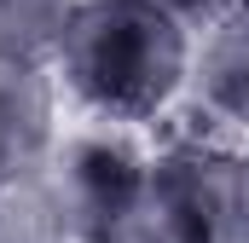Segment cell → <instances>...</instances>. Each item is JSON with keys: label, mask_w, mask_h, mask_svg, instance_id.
<instances>
[{"label": "cell", "mask_w": 249, "mask_h": 243, "mask_svg": "<svg viewBox=\"0 0 249 243\" xmlns=\"http://www.w3.org/2000/svg\"><path fill=\"white\" fill-rule=\"evenodd\" d=\"M191 47V29L157 0H81L53 64L93 116L151 122L180 99Z\"/></svg>", "instance_id": "6da1fadb"}, {"label": "cell", "mask_w": 249, "mask_h": 243, "mask_svg": "<svg viewBox=\"0 0 249 243\" xmlns=\"http://www.w3.org/2000/svg\"><path fill=\"white\" fill-rule=\"evenodd\" d=\"M145 191H151V162L122 133H81L53 162L47 208L64 226V238L110 243L145 214Z\"/></svg>", "instance_id": "7a4b0ae2"}, {"label": "cell", "mask_w": 249, "mask_h": 243, "mask_svg": "<svg viewBox=\"0 0 249 243\" xmlns=\"http://www.w3.org/2000/svg\"><path fill=\"white\" fill-rule=\"evenodd\" d=\"M53 162V75L0 58V197L41 180Z\"/></svg>", "instance_id": "3957f363"}, {"label": "cell", "mask_w": 249, "mask_h": 243, "mask_svg": "<svg viewBox=\"0 0 249 243\" xmlns=\"http://www.w3.org/2000/svg\"><path fill=\"white\" fill-rule=\"evenodd\" d=\"M197 116L220 127H249V17H220L203 29L191 47V75H186Z\"/></svg>", "instance_id": "277c9868"}, {"label": "cell", "mask_w": 249, "mask_h": 243, "mask_svg": "<svg viewBox=\"0 0 249 243\" xmlns=\"http://www.w3.org/2000/svg\"><path fill=\"white\" fill-rule=\"evenodd\" d=\"M81 0H0V58L47 64L58 58Z\"/></svg>", "instance_id": "5b68a950"}, {"label": "cell", "mask_w": 249, "mask_h": 243, "mask_svg": "<svg viewBox=\"0 0 249 243\" xmlns=\"http://www.w3.org/2000/svg\"><path fill=\"white\" fill-rule=\"evenodd\" d=\"M220 243H249V156L226 168V208H220Z\"/></svg>", "instance_id": "8992f818"}, {"label": "cell", "mask_w": 249, "mask_h": 243, "mask_svg": "<svg viewBox=\"0 0 249 243\" xmlns=\"http://www.w3.org/2000/svg\"><path fill=\"white\" fill-rule=\"evenodd\" d=\"M209 6H214V23L220 17H249V0H209Z\"/></svg>", "instance_id": "52a82bcc"}]
</instances>
